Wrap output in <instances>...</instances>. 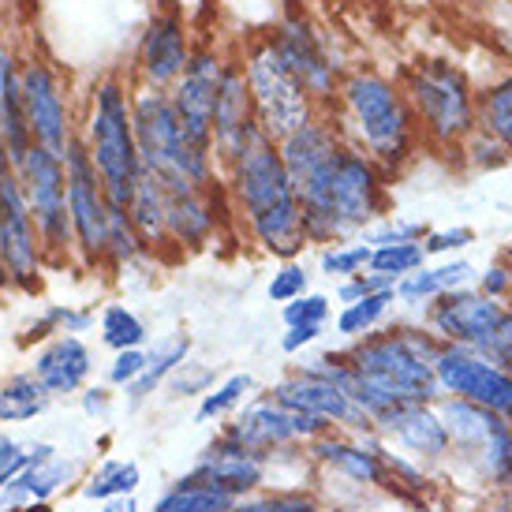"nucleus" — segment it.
I'll return each instance as SVG.
<instances>
[{
  "mask_svg": "<svg viewBox=\"0 0 512 512\" xmlns=\"http://www.w3.org/2000/svg\"><path fill=\"white\" fill-rule=\"evenodd\" d=\"M225 176L232 206L247 221L251 240L266 255L281 258V262H296L311 240L303 232L299 195L292 180H288V169L285 161H281L277 143L266 139V135H258L255 143L228 165Z\"/></svg>",
  "mask_w": 512,
  "mask_h": 512,
  "instance_id": "nucleus-1",
  "label": "nucleus"
},
{
  "mask_svg": "<svg viewBox=\"0 0 512 512\" xmlns=\"http://www.w3.org/2000/svg\"><path fill=\"white\" fill-rule=\"evenodd\" d=\"M341 116L348 128H341L352 146L374 157L389 176L404 172L415 161L423 135L408 105V94L400 79H389L378 68H352L341 83Z\"/></svg>",
  "mask_w": 512,
  "mask_h": 512,
  "instance_id": "nucleus-2",
  "label": "nucleus"
},
{
  "mask_svg": "<svg viewBox=\"0 0 512 512\" xmlns=\"http://www.w3.org/2000/svg\"><path fill=\"white\" fill-rule=\"evenodd\" d=\"M400 86L430 150H460L464 139L479 128V90L453 60H415L400 72Z\"/></svg>",
  "mask_w": 512,
  "mask_h": 512,
  "instance_id": "nucleus-3",
  "label": "nucleus"
},
{
  "mask_svg": "<svg viewBox=\"0 0 512 512\" xmlns=\"http://www.w3.org/2000/svg\"><path fill=\"white\" fill-rule=\"evenodd\" d=\"M86 150L94 157L105 195L113 206L128 210L131 191L143 176V157L135 143V116H131V83L120 75H101L90 86V109L83 128Z\"/></svg>",
  "mask_w": 512,
  "mask_h": 512,
  "instance_id": "nucleus-4",
  "label": "nucleus"
},
{
  "mask_svg": "<svg viewBox=\"0 0 512 512\" xmlns=\"http://www.w3.org/2000/svg\"><path fill=\"white\" fill-rule=\"evenodd\" d=\"M438 412L449 427V464L460 483L475 490H512V423L479 404L441 397Z\"/></svg>",
  "mask_w": 512,
  "mask_h": 512,
  "instance_id": "nucleus-5",
  "label": "nucleus"
},
{
  "mask_svg": "<svg viewBox=\"0 0 512 512\" xmlns=\"http://www.w3.org/2000/svg\"><path fill=\"white\" fill-rule=\"evenodd\" d=\"M423 326L441 344H464L512 370V307L501 299H486L479 288L445 292L423 311Z\"/></svg>",
  "mask_w": 512,
  "mask_h": 512,
  "instance_id": "nucleus-6",
  "label": "nucleus"
},
{
  "mask_svg": "<svg viewBox=\"0 0 512 512\" xmlns=\"http://www.w3.org/2000/svg\"><path fill=\"white\" fill-rule=\"evenodd\" d=\"M240 60L247 86H251V101H255L258 128H262L266 139L281 143V139H288L292 131H299L318 116V105L307 98V90L296 83V75L288 72V64L281 60L270 34L251 38L243 45Z\"/></svg>",
  "mask_w": 512,
  "mask_h": 512,
  "instance_id": "nucleus-7",
  "label": "nucleus"
},
{
  "mask_svg": "<svg viewBox=\"0 0 512 512\" xmlns=\"http://www.w3.org/2000/svg\"><path fill=\"white\" fill-rule=\"evenodd\" d=\"M329 217H333L337 243L367 236L378 221L389 217V172L352 143H344L333 157Z\"/></svg>",
  "mask_w": 512,
  "mask_h": 512,
  "instance_id": "nucleus-8",
  "label": "nucleus"
},
{
  "mask_svg": "<svg viewBox=\"0 0 512 512\" xmlns=\"http://www.w3.org/2000/svg\"><path fill=\"white\" fill-rule=\"evenodd\" d=\"M131 116H135V143H139L143 169L154 172L169 195L202 191L191 180L187 143L169 101V90H150V86L135 83L131 86Z\"/></svg>",
  "mask_w": 512,
  "mask_h": 512,
  "instance_id": "nucleus-9",
  "label": "nucleus"
},
{
  "mask_svg": "<svg viewBox=\"0 0 512 512\" xmlns=\"http://www.w3.org/2000/svg\"><path fill=\"white\" fill-rule=\"evenodd\" d=\"M270 38L288 64V72L296 75V83L318 105V113H326L329 105L341 98L344 83V64L333 53V38L303 8H285L277 27L270 30Z\"/></svg>",
  "mask_w": 512,
  "mask_h": 512,
  "instance_id": "nucleus-10",
  "label": "nucleus"
},
{
  "mask_svg": "<svg viewBox=\"0 0 512 512\" xmlns=\"http://www.w3.org/2000/svg\"><path fill=\"white\" fill-rule=\"evenodd\" d=\"M15 176L23 184L30 217L38 225V240L49 262H68L75 251L72 214H68V176H64V157L49 154L42 146H30L23 161L15 165Z\"/></svg>",
  "mask_w": 512,
  "mask_h": 512,
  "instance_id": "nucleus-11",
  "label": "nucleus"
},
{
  "mask_svg": "<svg viewBox=\"0 0 512 512\" xmlns=\"http://www.w3.org/2000/svg\"><path fill=\"white\" fill-rule=\"evenodd\" d=\"M64 176H68V214H72L75 255L83 266H105V232H109V195L101 184L86 139H75L64 150Z\"/></svg>",
  "mask_w": 512,
  "mask_h": 512,
  "instance_id": "nucleus-12",
  "label": "nucleus"
},
{
  "mask_svg": "<svg viewBox=\"0 0 512 512\" xmlns=\"http://www.w3.org/2000/svg\"><path fill=\"white\" fill-rule=\"evenodd\" d=\"M434 378H438L441 397L479 404L512 423V370L498 367L483 352L464 348V344H441L434 359Z\"/></svg>",
  "mask_w": 512,
  "mask_h": 512,
  "instance_id": "nucleus-13",
  "label": "nucleus"
},
{
  "mask_svg": "<svg viewBox=\"0 0 512 512\" xmlns=\"http://www.w3.org/2000/svg\"><path fill=\"white\" fill-rule=\"evenodd\" d=\"M23 109H27V128L34 146L64 157L68 143L75 139V124L68 94H64V79L49 60H23Z\"/></svg>",
  "mask_w": 512,
  "mask_h": 512,
  "instance_id": "nucleus-14",
  "label": "nucleus"
},
{
  "mask_svg": "<svg viewBox=\"0 0 512 512\" xmlns=\"http://www.w3.org/2000/svg\"><path fill=\"white\" fill-rule=\"evenodd\" d=\"M0 258H4V270L8 281L23 292H34L42 281V240H38V225L30 217L27 195L15 169L0 180Z\"/></svg>",
  "mask_w": 512,
  "mask_h": 512,
  "instance_id": "nucleus-15",
  "label": "nucleus"
},
{
  "mask_svg": "<svg viewBox=\"0 0 512 512\" xmlns=\"http://www.w3.org/2000/svg\"><path fill=\"white\" fill-rule=\"evenodd\" d=\"M195 53L191 42V27L180 8H157L146 19L143 34H139V49H135V79L139 86L150 90H172L176 79L184 75L187 60Z\"/></svg>",
  "mask_w": 512,
  "mask_h": 512,
  "instance_id": "nucleus-16",
  "label": "nucleus"
},
{
  "mask_svg": "<svg viewBox=\"0 0 512 512\" xmlns=\"http://www.w3.org/2000/svg\"><path fill=\"white\" fill-rule=\"evenodd\" d=\"M326 430H333L326 419L281 408L277 400L266 397V400L247 404V408L225 427V434L243 441V445H251V449H258V453L273 456V453H281V449H299V445H307V441H314L318 434H326Z\"/></svg>",
  "mask_w": 512,
  "mask_h": 512,
  "instance_id": "nucleus-17",
  "label": "nucleus"
},
{
  "mask_svg": "<svg viewBox=\"0 0 512 512\" xmlns=\"http://www.w3.org/2000/svg\"><path fill=\"white\" fill-rule=\"evenodd\" d=\"M270 400H277L281 408H292V412H307L326 419L333 430H344V434H374V419H370L356 400L348 397L344 389H337L326 378H314L307 370H292L281 382L270 389Z\"/></svg>",
  "mask_w": 512,
  "mask_h": 512,
  "instance_id": "nucleus-18",
  "label": "nucleus"
},
{
  "mask_svg": "<svg viewBox=\"0 0 512 512\" xmlns=\"http://www.w3.org/2000/svg\"><path fill=\"white\" fill-rule=\"evenodd\" d=\"M262 128H258L255 101H251V86L243 75V60L228 57L221 83H217L214 98V157L221 169H228L236 157L255 143Z\"/></svg>",
  "mask_w": 512,
  "mask_h": 512,
  "instance_id": "nucleus-19",
  "label": "nucleus"
},
{
  "mask_svg": "<svg viewBox=\"0 0 512 512\" xmlns=\"http://www.w3.org/2000/svg\"><path fill=\"white\" fill-rule=\"evenodd\" d=\"M374 434L430 471H445L449 464V427L438 404H397L393 412L374 419Z\"/></svg>",
  "mask_w": 512,
  "mask_h": 512,
  "instance_id": "nucleus-20",
  "label": "nucleus"
},
{
  "mask_svg": "<svg viewBox=\"0 0 512 512\" xmlns=\"http://www.w3.org/2000/svg\"><path fill=\"white\" fill-rule=\"evenodd\" d=\"M307 460H314L318 468L333 471L348 479L359 490H389V471H385V441L378 434H344V430H326L314 441L303 445Z\"/></svg>",
  "mask_w": 512,
  "mask_h": 512,
  "instance_id": "nucleus-21",
  "label": "nucleus"
},
{
  "mask_svg": "<svg viewBox=\"0 0 512 512\" xmlns=\"http://www.w3.org/2000/svg\"><path fill=\"white\" fill-rule=\"evenodd\" d=\"M270 464H273L270 453H258V449H251V445H243V441H236V438H228L225 430H221V434L206 445V453L199 456V464L191 468V475H199L206 483H214L217 490H225V494H232L236 501H243L266 486Z\"/></svg>",
  "mask_w": 512,
  "mask_h": 512,
  "instance_id": "nucleus-22",
  "label": "nucleus"
},
{
  "mask_svg": "<svg viewBox=\"0 0 512 512\" xmlns=\"http://www.w3.org/2000/svg\"><path fill=\"white\" fill-rule=\"evenodd\" d=\"M341 146H344L341 124L329 113H318L311 124H303V128L292 131L288 139H281L277 150H281V161H285L292 187H303L314 172L326 169Z\"/></svg>",
  "mask_w": 512,
  "mask_h": 512,
  "instance_id": "nucleus-23",
  "label": "nucleus"
},
{
  "mask_svg": "<svg viewBox=\"0 0 512 512\" xmlns=\"http://www.w3.org/2000/svg\"><path fill=\"white\" fill-rule=\"evenodd\" d=\"M94 370V356L79 337L72 333H60L45 344L42 352L34 356V378L45 385L49 397H68V393H79Z\"/></svg>",
  "mask_w": 512,
  "mask_h": 512,
  "instance_id": "nucleus-24",
  "label": "nucleus"
},
{
  "mask_svg": "<svg viewBox=\"0 0 512 512\" xmlns=\"http://www.w3.org/2000/svg\"><path fill=\"white\" fill-rule=\"evenodd\" d=\"M217 187L221 180L202 191L169 195V243H176L180 251H202L217 236V225H221V214L214 206Z\"/></svg>",
  "mask_w": 512,
  "mask_h": 512,
  "instance_id": "nucleus-25",
  "label": "nucleus"
},
{
  "mask_svg": "<svg viewBox=\"0 0 512 512\" xmlns=\"http://www.w3.org/2000/svg\"><path fill=\"white\" fill-rule=\"evenodd\" d=\"M0 143L12 157V169L34 146L27 128V109H23V60L15 57L8 45H0Z\"/></svg>",
  "mask_w": 512,
  "mask_h": 512,
  "instance_id": "nucleus-26",
  "label": "nucleus"
},
{
  "mask_svg": "<svg viewBox=\"0 0 512 512\" xmlns=\"http://www.w3.org/2000/svg\"><path fill=\"white\" fill-rule=\"evenodd\" d=\"M479 273L471 266L468 258H441L434 266H423V270L408 273V277H400L397 281V303L404 307H419V311H427L430 303L445 292H456V288H471Z\"/></svg>",
  "mask_w": 512,
  "mask_h": 512,
  "instance_id": "nucleus-27",
  "label": "nucleus"
},
{
  "mask_svg": "<svg viewBox=\"0 0 512 512\" xmlns=\"http://www.w3.org/2000/svg\"><path fill=\"white\" fill-rule=\"evenodd\" d=\"M128 214H131L135 232L143 236L146 255H150V251H161V247H169V191H165V184L157 180L154 172L143 169L139 184H135V191H131Z\"/></svg>",
  "mask_w": 512,
  "mask_h": 512,
  "instance_id": "nucleus-28",
  "label": "nucleus"
},
{
  "mask_svg": "<svg viewBox=\"0 0 512 512\" xmlns=\"http://www.w3.org/2000/svg\"><path fill=\"white\" fill-rule=\"evenodd\" d=\"M187 356H191V337H187V333H169V337L154 341V348H146L143 378H139L135 385H128L131 404H143L146 397H154L157 389L169 382L176 370L184 367Z\"/></svg>",
  "mask_w": 512,
  "mask_h": 512,
  "instance_id": "nucleus-29",
  "label": "nucleus"
},
{
  "mask_svg": "<svg viewBox=\"0 0 512 512\" xmlns=\"http://www.w3.org/2000/svg\"><path fill=\"white\" fill-rule=\"evenodd\" d=\"M75 475H79V464H75V460L45 453L8 486V494H12V501H49L57 490H64V486L72 483Z\"/></svg>",
  "mask_w": 512,
  "mask_h": 512,
  "instance_id": "nucleus-30",
  "label": "nucleus"
},
{
  "mask_svg": "<svg viewBox=\"0 0 512 512\" xmlns=\"http://www.w3.org/2000/svg\"><path fill=\"white\" fill-rule=\"evenodd\" d=\"M150 512H236V498L199 475H184L154 501Z\"/></svg>",
  "mask_w": 512,
  "mask_h": 512,
  "instance_id": "nucleus-31",
  "label": "nucleus"
},
{
  "mask_svg": "<svg viewBox=\"0 0 512 512\" xmlns=\"http://www.w3.org/2000/svg\"><path fill=\"white\" fill-rule=\"evenodd\" d=\"M393 307H397V288H382V292H370V296L356 299V303H344L333 326H337L344 341H359L374 329H382Z\"/></svg>",
  "mask_w": 512,
  "mask_h": 512,
  "instance_id": "nucleus-32",
  "label": "nucleus"
},
{
  "mask_svg": "<svg viewBox=\"0 0 512 512\" xmlns=\"http://www.w3.org/2000/svg\"><path fill=\"white\" fill-rule=\"evenodd\" d=\"M479 128H486L512 157V72L479 90Z\"/></svg>",
  "mask_w": 512,
  "mask_h": 512,
  "instance_id": "nucleus-33",
  "label": "nucleus"
},
{
  "mask_svg": "<svg viewBox=\"0 0 512 512\" xmlns=\"http://www.w3.org/2000/svg\"><path fill=\"white\" fill-rule=\"evenodd\" d=\"M49 393L34 374H15L0 385V423H27L49 408Z\"/></svg>",
  "mask_w": 512,
  "mask_h": 512,
  "instance_id": "nucleus-34",
  "label": "nucleus"
},
{
  "mask_svg": "<svg viewBox=\"0 0 512 512\" xmlns=\"http://www.w3.org/2000/svg\"><path fill=\"white\" fill-rule=\"evenodd\" d=\"M143 483V471L135 460H109L101 464L83 486V498L90 501H113V498H131Z\"/></svg>",
  "mask_w": 512,
  "mask_h": 512,
  "instance_id": "nucleus-35",
  "label": "nucleus"
},
{
  "mask_svg": "<svg viewBox=\"0 0 512 512\" xmlns=\"http://www.w3.org/2000/svg\"><path fill=\"white\" fill-rule=\"evenodd\" d=\"M139 255H146V243H143V236L135 232V225H131V214L124 210V206H113V202H109V232H105V266H113V270H120V266H128V262H135Z\"/></svg>",
  "mask_w": 512,
  "mask_h": 512,
  "instance_id": "nucleus-36",
  "label": "nucleus"
},
{
  "mask_svg": "<svg viewBox=\"0 0 512 512\" xmlns=\"http://www.w3.org/2000/svg\"><path fill=\"white\" fill-rule=\"evenodd\" d=\"M427 262L430 258H427V251H423V243H385V247H374V251H370L367 270L397 285L400 277L423 270Z\"/></svg>",
  "mask_w": 512,
  "mask_h": 512,
  "instance_id": "nucleus-37",
  "label": "nucleus"
},
{
  "mask_svg": "<svg viewBox=\"0 0 512 512\" xmlns=\"http://www.w3.org/2000/svg\"><path fill=\"white\" fill-rule=\"evenodd\" d=\"M146 326L143 318L124 307V303H113L101 311V344H109L113 352H128V348H143L146 344Z\"/></svg>",
  "mask_w": 512,
  "mask_h": 512,
  "instance_id": "nucleus-38",
  "label": "nucleus"
},
{
  "mask_svg": "<svg viewBox=\"0 0 512 512\" xmlns=\"http://www.w3.org/2000/svg\"><path fill=\"white\" fill-rule=\"evenodd\" d=\"M251 389H255V378H251V374H228L225 382L214 385V389L202 397L199 419H202V423H210V419L232 415L243 404V400H247V393H251Z\"/></svg>",
  "mask_w": 512,
  "mask_h": 512,
  "instance_id": "nucleus-39",
  "label": "nucleus"
},
{
  "mask_svg": "<svg viewBox=\"0 0 512 512\" xmlns=\"http://www.w3.org/2000/svg\"><path fill=\"white\" fill-rule=\"evenodd\" d=\"M370 247L367 240H348V243H333L322 251V273L326 277H337V281H348V277H359V273H367L370 266Z\"/></svg>",
  "mask_w": 512,
  "mask_h": 512,
  "instance_id": "nucleus-40",
  "label": "nucleus"
},
{
  "mask_svg": "<svg viewBox=\"0 0 512 512\" xmlns=\"http://www.w3.org/2000/svg\"><path fill=\"white\" fill-rule=\"evenodd\" d=\"M456 154L464 157V165H468L471 172H494V169H505V165L512 161L509 150H505V146H501L486 128L471 131Z\"/></svg>",
  "mask_w": 512,
  "mask_h": 512,
  "instance_id": "nucleus-41",
  "label": "nucleus"
},
{
  "mask_svg": "<svg viewBox=\"0 0 512 512\" xmlns=\"http://www.w3.org/2000/svg\"><path fill=\"white\" fill-rule=\"evenodd\" d=\"M236 512H322V505L303 490H281V494L258 490L251 498L236 501Z\"/></svg>",
  "mask_w": 512,
  "mask_h": 512,
  "instance_id": "nucleus-42",
  "label": "nucleus"
},
{
  "mask_svg": "<svg viewBox=\"0 0 512 512\" xmlns=\"http://www.w3.org/2000/svg\"><path fill=\"white\" fill-rule=\"evenodd\" d=\"M45 453H53V445H34V449H23L19 441L0 434V490H4V486H12L15 479H19V475H23V471H27L30 464Z\"/></svg>",
  "mask_w": 512,
  "mask_h": 512,
  "instance_id": "nucleus-43",
  "label": "nucleus"
},
{
  "mask_svg": "<svg viewBox=\"0 0 512 512\" xmlns=\"http://www.w3.org/2000/svg\"><path fill=\"white\" fill-rule=\"evenodd\" d=\"M333 299L322 292H307V296L285 303V326H326Z\"/></svg>",
  "mask_w": 512,
  "mask_h": 512,
  "instance_id": "nucleus-44",
  "label": "nucleus"
},
{
  "mask_svg": "<svg viewBox=\"0 0 512 512\" xmlns=\"http://www.w3.org/2000/svg\"><path fill=\"white\" fill-rule=\"evenodd\" d=\"M471 243H475V232L468 225L430 228L427 240H423V251H427V258H456Z\"/></svg>",
  "mask_w": 512,
  "mask_h": 512,
  "instance_id": "nucleus-45",
  "label": "nucleus"
},
{
  "mask_svg": "<svg viewBox=\"0 0 512 512\" xmlns=\"http://www.w3.org/2000/svg\"><path fill=\"white\" fill-rule=\"evenodd\" d=\"M430 225H423V221H378V225L370 228L363 240L370 243V247H385V243H423L427 240Z\"/></svg>",
  "mask_w": 512,
  "mask_h": 512,
  "instance_id": "nucleus-46",
  "label": "nucleus"
},
{
  "mask_svg": "<svg viewBox=\"0 0 512 512\" xmlns=\"http://www.w3.org/2000/svg\"><path fill=\"white\" fill-rule=\"evenodd\" d=\"M311 273L303 270L299 262H281V270L273 273V281H270V299L273 303H292V299H299V296H307L311 292Z\"/></svg>",
  "mask_w": 512,
  "mask_h": 512,
  "instance_id": "nucleus-47",
  "label": "nucleus"
},
{
  "mask_svg": "<svg viewBox=\"0 0 512 512\" xmlns=\"http://www.w3.org/2000/svg\"><path fill=\"white\" fill-rule=\"evenodd\" d=\"M214 378H217L214 367H195V363H184V367L169 378V385H172V393H176V397H199V393L206 397V393L214 389Z\"/></svg>",
  "mask_w": 512,
  "mask_h": 512,
  "instance_id": "nucleus-48",
  "label": "nucleus"
},
{
  "mask_svg": "<svg viewBox=\"0 0 512 512\" xmlns=\"http://www.w3.org/2000/svg\"><path fill=\"white\" fill-rule=\"evenodd\" d=\"M146 370V348H128V352H116V359L109 363V385H135Z\"/></svg>",
  "mask_w": 512,
  "mask_h": 512,
  "instance_id": "nucleus-49",
  "label": "nucleus"
},
{
  "mask_svg": "<svg viewBox=\"0 0 512 512\" xmlns=\"http://www.w3.org/2000/svg\"><path fill=\"white\" fill-rule=\"evenodd\" d=\"M509 285H512V273H509V262H505V255L498 258V262H490L483 273H479V292H483L486 299H509Z\"/></svg>",
  "mask_w": 512,
  "mask_h": 512,
  "instance_id": "nucleus-50",
  "label": "nucleus"
},
{
  "mask_svg": "<svg viewBox=\"0 0 512 512\" xmlns=\"http://www.w3.org/2000/svg\"><path fill=\"white\" fill-rule=\"evenodd\" d=\"M382 288H397V285L367 270V273H359V277H348V281H341V288H337V299H341V303H356V299L370 296V292H382Z\"/></svg>",
  "mask_w": 512,
  "mask_h": 512,
  "instance_id": "nucleus-51",
  "label": "nucleus"
},
{
  "mask_svg": "<svg viewBox=\"0 0 512 512\" xmlns=\"http://www.w3.org/2000/svg\"><path fill=\"white\" fill-rule=\"evenodd\" d=\"M322 329L326 326H288V333L281 337V352H285V356H296L303 348H311V344L322 337Z\"/></svg>",
  "mask_w": 512,
  "mask_h": 512,
  "instance_id": "nucleus-52",
  "label": "nucleus"
},
{
  "mask_svg": "<svg viewBox=\"0 0 512 512\" xmlns=\"http://www.w3.org/2000/svg\"><path fill=\"white\" fill-rule=\"evenodd\" d=\"M83 408L90 415H105V412H109V389H98V385H94V389H86Z\"/></svg>",
  "mask_w": 512,
  "mask_h": 512,
  "instance_id": "nucleus-53",
  "label": "nucleus"
},
{
  "mask_svg": "<svg viewBox=\"0 0 512 512\" xmlns=\"http://www.w3.org/2000/svg\"><path fill=\"white\" fill-rule=\"evenodd\" d=\"M483 512H512V490H490L483 501Z\"/></svg>",
  "mask_w": 512,
  "mask_h": 512,
  "instance_id": "nucleus-54",
  "label": "nucleus"
},
{
  "mask_svg": "<svg viewBox=\"0 0 512 512\" xmlns=\"http://www.w3.org/2000/svg\"><path fill=\"white\" fill-rule=\"evenodd\" d=\"M101 512H139V505H135V494H131V498L101 501Z\"/></svg>",
  "mask_w": 512,
  "mask_h": 512,
  "instance_id": "nucleus-55",
  "label": "nucleus"
},
{
  "mask_svg": "<svg viewBox=\"0 0 512 512\" xmlns=\"http://www.w3.org/2000/svg\"><path fill=\"white\" fill-rule=\"evenodd\" d=\"M12 172V157H8V150H4V143H0V180Z\"/></svg>",
  "mask_w": 512,
  "mask_h": 512,
  "instance_id": "nucleus-56",
  "label": "nucleus"
},
{
  "mask_svg": "<svg viewBox=\"0 0 512 512\" xmlns=\"http://www.w3.org/2000/svg\"><path fill=\"white\" fill-rule=\"evenodd\" d=\"M505 262H509V273H512V251H509V255H505ZM505 303H509V307H512V285H509V299H505Z\"/></svg>",
  "mask_w": 512,
  "mask_h": 512,
  "instance_id": "nucleus-57",
  "label": "nucleus"
}]
</instances>
